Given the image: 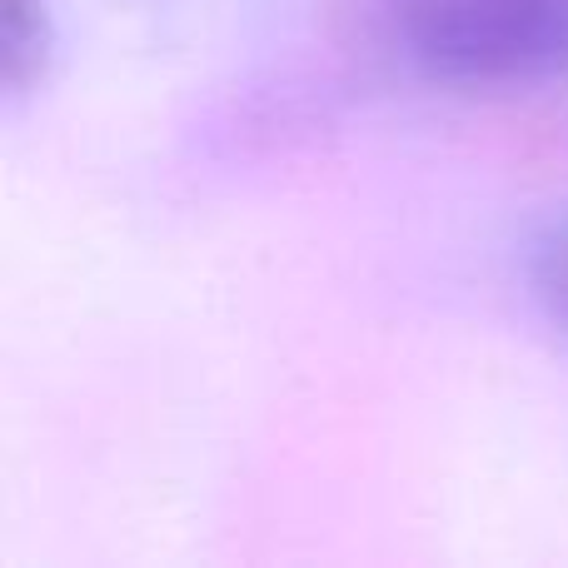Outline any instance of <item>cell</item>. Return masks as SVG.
I'll use <instances>...</instances> for the list:
<instances>
[{"label": "cell", "mask_w": 568, "mask_h": 568, "mask_svg": "<svg viewBox=\"0 0 568 568\" xmlns=\"http://www.w3.org/2000/svg\"><path fill=\"white\" fill-rule=\"evenodd\" d=\"M374 30L429 85L519 90L568 75V0H374Z\"/></svg>", "instance_id": "6da1fadb"}, {"label": "cell", "mask_w": 568, "mask_h": 568, "mask_svg": "<svg viewBox=\"0 0 568 568\" xmlns=\"http://www.w3.org/2000/svg\"><path fill=\"white\" fill-rule=\"evenodd\" d=\"M50 20L40 0H0V65H6V90L20 95L45 65Z\"/></svg>", "instance_id": "7a4b0ae2"}, {"label": "cell", "mask_w": 568, "mask_h": 568, "mask_svg": "<svg viewBox=\"0 0 568 568\" xmlns=\"http://www.w3.org/2000/svg\"><path fill=\"white\" fill-rule=\"evenodd\" d=\"M529 284L539 304L554 314V324L568 329V215L549 220L529 245Z\"/></svg>", "instance_id": "3957f363"}]
</instances>
